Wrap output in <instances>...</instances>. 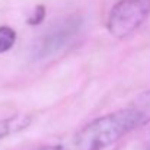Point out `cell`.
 <instances>
[{"mask_svg": "<svg viewBox=\"0 0 150 150\" xmlns=\"http://www.w3.org/2000/svg\"><path fill=\"white\" fill-rule=\"evenodd\" d=\"M139 127H143L142 118L137 111L128 105L85 125L76 134L74 144L77 150H103Z\"/></svg>", "mask_w": 150, "mask_h": 150, "instance_id": "1", "label": "cell"}, {"mask_svg": "<svg viewBox=\"0 0 150 150\" xmlns=\"http://www.w3.org/2000/svg\"><path fill=\"white\" fill-rule=\"evenodd\" d=\"M150 15V0H120L108 15L106 28L114 38L131 35Z\"/></svg>", "mask_w": 150, "mask_h": 150, "instance_id": "2", "label": "cell"}, {"mask_svg": "<svg viewBox=\"0 0 150 150\" xmlns=\"http://www.w3.org/2000/svg\"><path fill=\"white\" fill-rule=\"evenodd\" d=\"M80 26H82L80 16H69L57 22L35 42L34 55L37 58H45L64 48L73 40V37H76Z\"/></svg>", "mask_w": 150, "mask_h": 150, "instance_id": "3", "label": "cell"}, {"mask_svg": "<svg viewBox=\"0 0 150 150\" xmlns=\"http://www.w3.org/2000/svg\"><path fill=\"white\" fill-rule=\"evenodd\" d=\"M31 121H32V117L23 115V114L0 120V142L12 134H16V133L28 128Z\"/></svg>", "mask_w": 150, "mask_h": 150, "instance_id": "4", "label": "cell"}, {"mask_svg": "<svg viewBox=\"0 0 150 150\" xmlns=\"http://www.w3.org/2000/svg\"><path fill=\"white\" fill-rule=\"evenodd\" d=\"M130 105H131V106L137 111V114L140 115L143 125L149 124L150 122V89L146 91V92H143V93H140Z\"/></svg>", "mask_w": 150, "mask_h": 150, "instance_id": "5", "label": "cell"}, {"mask_svg": "<svg viewBox=\"0 0 150 150\" xmlns=\"http://www.w3.org/2000/svg\"><path fill=\"white\" fill-rule=\"evenodd\" d=\"M16 42V31L10 26H0V54L7 52Z\"/></svg>", "mask_w": 150, "mask_h": 150, "instance_id": "6", "label": "cell"}, {"mask_svg": "<svg viewBox=\"0 0 150 150\" xmlns=\"http://www.w3.org/2000/svg\"><path fill=\"white\" fill-rule=\"evenodd\" d=\"M34 150H63V147L58 146V144H51V146H41V147Z\"/></svg>", "mask_w": 150, "mask_h": 150, "instance_id": "7", "label": "cell"}]
</instances>
